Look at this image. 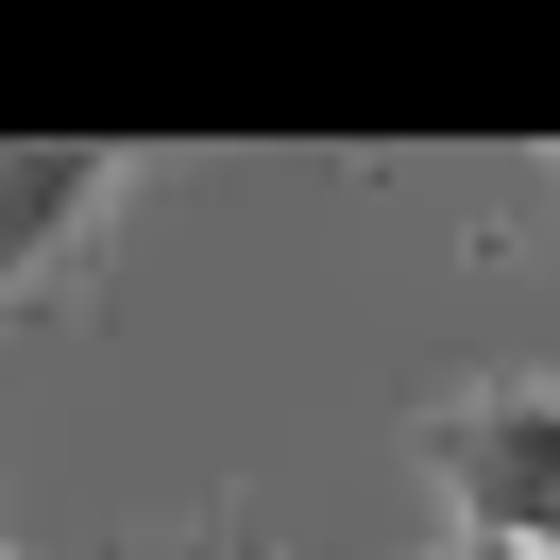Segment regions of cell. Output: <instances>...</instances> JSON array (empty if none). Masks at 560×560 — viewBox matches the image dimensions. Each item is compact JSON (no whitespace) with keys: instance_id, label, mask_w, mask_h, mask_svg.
I'll use <instances>...</instances> for the list:
<instances>
[{"instance_id":"obj_3","label":"cell","mask_w":560,"mask_h":560,"mask_svg":"<svg viewBox=\"0 0 560 560\" xmlns=\"http://www.w3.org/2000/svg\"><path fill=\"white\" fill-rule=\"evenodd\" d=\"M187 560H272V544H255V526H238V510H221V526H205V544H187Z\"/></svg>"},{"instance_id":"obj_4","label":"cell","mask_w":560,"mask_h":560,"mask_svg":"<svg viewBox=\"0 0 560 560\" xmlns=\"http://www.w3.org/2000/svg\"><path fill=\"white\" fill-rule=\"evenodd\" d=\"M458 560H526V544H458Z\"/></svg>"},{"instance_id":"obj_2","label":"cell","mask_w":560,"mask_h":560,"mask_svg":"<svg viewBox=\"0 0 560 560\" xmlns=\"http://www.w3.org/2000/svg\"><path fill=\"white\" fill-rule=\"evenodd\" d=\"M119 187H137V153H119V137H0V323L103 255Z\"/></svg>"},{"instance_id":"obj_1","label":"cell","mask_w":560,"mask_h":560,"mask_svg":"<svg viewBox=\"0 0 560 560\" xmlns=\"http://www.w3.org/2000/svg\"><path fill=\"white\" fill-rule=\"evenodd\" d=\"M424 476H442V510L476 526V544L560 560V390L492 374V390H458V408H424Z\"/></svg>"}]
</instances>
